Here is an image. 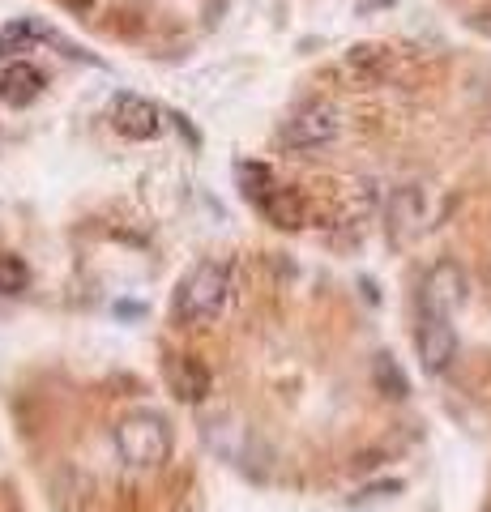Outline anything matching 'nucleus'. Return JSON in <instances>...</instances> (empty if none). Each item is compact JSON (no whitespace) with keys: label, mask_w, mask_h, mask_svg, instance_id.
<instances>
[{"label":"nucleus","mask_w":491,"mask_h":512,"mask_svg":"<svg viewBox=\"0 0 491 512\" xmlns=\"http://www.w3.org/2000/svg\"><path fill=\"white\" fill-rule=\"evenodd\" d=\"M227 299H231V265L210 256V261H197L180 278L171 312H176L180 325H210L227 308Z\"/></svg>","instance_id":"f257e3e1"},{"label":"nucleus","mask_w":491,"mask_h":512,"mask_svg":"<svg viewBox=\"0 0 491 512\" xmlns=\"http://www.w3.org/2000/svg\"><path fill=\"white\" fill-rule=\"evenodd\" d=\"M112 440L120 461L133 470H154L171 457V423L158 410H129L112 427Z\"/></svg>","instance_id":"f03ea898"},{"label":"nucleus","mask_w":491,"mask_h":512,"mask_svg":"<svg viewBox=\"0 0 491 512\" xmlns=\"http://www.w3.org/2000/svg\"><path fill=\"white\" fill-rule=\"evenodd\" d=\"M342 133V111L325 99H312L308 107H299L295 116L282 128V146L287 150H316V146H329Z\"/></svg>","instance_id":"7ed1b4c3"},{"label":"nucleus","mask_w":491,"mask_h":512,"mask_svg":"<svg viewBox=\"0 0 491 512\" xmlns=\"http://www.w3.org/2000/svg\"><path fill=\"white\" fill-rule=\"evenodd\" d=\"M466 303V274L453 261H440L427 269L419 282V316H453Z\"/></svg>","instance_id":"20e7f679"},{"label":"nucleus","mask_w":491,"mask_h":512,"mask_svg":"<svg viewBox=\"0 0 491 512\" xmlns=\"http://www.w3.org/2000/svg\"><path fill=\"white\" fill-rule=\"evenodd\" d=\"M415 350H419V363L423 372H449L453 359H457V329L449 316H419V329H415Z\"/></svg>","instance_id":"39448f33"},{"label":"nucleus","mask_w":491,"mask_h":512,"mask_svg":"<svg viewBox=\"0 0 491 512\" xmlns=\"http://www.w3.org/2000/svg\"><path fill=\"white\" fill-rule=\"evenodd\" d=\"M112 128L129 141H150V137H158V128H163V111L150 99H141V94H116Z\"/></svg>","instance_id":"423d86ee"},{"label":"nucleus","mask_w":491,"mask_h":512,"mask_svg":"<svg viewBox=\"0 0 491 512\" xmlns=\"http://www.w3.org/2000/svg\"><path fill=\"white\" fill-rule=\"evenodd\" d=\"M167 380H171V393L180 397V402H205L210 397V367L193 355H171L167 359Z\"/></svg>","instance_id":"0eeeda50"},{"label":"nucleus","mask_w":491,"mask_h":512,"mask_svg":"<svg viewBox=\"0 0 491 512\" xmlns=\"http://www.w3.org/2000/svg\"><path fill=\"white\" fill-rule=\"evenodd\" d=\"M47 86V77L35 69V64H26V60H13L5 73H0V103L5 107H30L43 94Z\"/></svg>","instance_id":"6e6552de"},{"label":"nucleus","mask_w":491,"mask_h":512,"mask_svg":"<svg viewBox=\"0 0 491 512\" xmlns=\"http://www.w3.org/2000/svg\"><path fill=\"white\" fill-rule=\"evenodd\" d=\"M261 210H265V218L274 222L278 231H299L304 227V201H299V192H291V188H274L269 197L261 201Z\"/></svg>","instance_id":"1a4fd4ad"},{"label":"nucleus","mask_w":491,"mask_h":512,"mask_svg":"<svg viewBox=\"0 0 491 512\" xmlns=\"http://www.w3.org/2000/svg\"><path fill=\"white\" fill-rule=\"evenodd\" d=\"M423 192L419 188H402L389 205V222H393V239H406V235H419L423 231V210H419Z\"/></svg>","instance_id":"9d476101"},{"label":"nucleus","mask_w":491,"mask_h":512,"mask_svg":"<svg viewBox=\"0 0 491 512\" xmlns=\"http://www.w3.org/2000/svg\"><path fill=\"white\" fill-rule=\"evenodd\" d=\"M372 380H376L380 393L393 397V402H402V397L410 393V380H406V372L398 367V359H393V355H376L372 359Z\"/></svg>","instance_id":"9b49d317"},{"label":"nucleus","mask_w":491,"mask_h":512,"mask_svg":"<svg viewBox=\"0 0 491 512\" xmlns=\"http://www.w3.org/2000/svg\"><path fill=\"white\" fill-rule=\"evenodd\" d=\"M35 39H47V30H43L39 22H30V18L9 22L5 30H0V56H9V52H26V43H35Z\"/></svg>","instance_id":"f8f14e48"},{"label":"nucleus","mask_w":491,"mask_h":512,"mask_svg":"<svg viewBox=\"0 0 491 512\" xmlns=\"http://www.w3.org/2000/svg\"><path fill=\"white\" fill-rule=\"evenodd\" d=\"M30 286V269L13 252H0V295H22Z\"/></svg>","instance_id":"ddd939ff"},{"label":"nucleus","mask_w":491,"mask_h":512,"mask_svg":"<svg viewBox=\"0 0 491 512\" xmlns=\"http://www.w3.org/2000/svg\"><path fill=\"white\" fill-rule=\"evenodd\" d=\"M240 180H244V192L257 205L269 197V192H274V188H269V167H261V163H244L240 167Z\"/></svg>","instance_id":"4468645a"},{"label":"nucleus","mask_w":491,"mask_h":512,"mask_svg":"<svg viewBox=\"0 0 491 512\" xmlns=\"http://www.w3.org/2000/svg\"><path fill=\"white\" fill-rule=\"evenodd\" d=\"M470 26L479 30L483 39H491V5H479V9H474V13H470Z\"/></svg>","instance_id":"2eb2a0df"}]
</instances>
